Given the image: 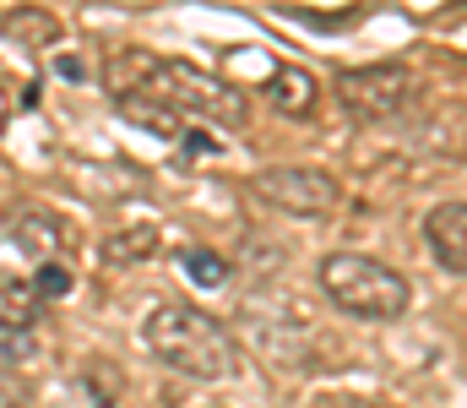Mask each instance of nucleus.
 <instances>
[{
	"label": "nucleus",
	"mask_w": 467,
	"mask_h": 408,
	"mask_svg": "<svg viewBox=\"0 0 467 408\" xmlns=\"http://www.w3.org/2000/svg\"><path fill=\"white\" fill-rule=\"evenodd\" d=\"M255 196L272 202L277 213H294V218H327L337 207V180L327 169H310V163H277V169L255 174Z\"/></svg>",
	"instance_id": "5"
},
{
	"label": "nucleus",
	"mask_w": 467,
	"mask_h": 408,
	"mask_svg": "<svg viewBox=\"0 0 467 408\" xmlns=\"http://www.w3.org/2000/svg\"><path fill=\"white\" fill-rule=\"evenodd\" d=\"M5 33H11V38H55V16H44V11H16V16H5Z\"/></svg>",
	"instance_id": "14"
},
{
	"label": "nucleus",
	"mask_w": 467,
	"mask_h": 408,
	"mask_svg": "<svg viewBox=\"0 0 467 408\" xmlns=\"http://www.w3.org/2000/svg\"><path fill=\"white\" fill-rule=\"evenodd\" d=\"M5 229H11V240H16L27 256H38V262H60V251H66V240H71L66 218L49 213V207H33V202H27V207H11Z\"/></svg>",
	"instance_id": "6"
},
{
	"label": "nucleus",
	"mask_w": 467,
	"mask_h": 408,
	"mask_svg": "<svg viewBox=\"0 0 467 408\" xmlns=\"http://www.w3.org/2000/svg\"><path fill=\"white\" fill-rule=\"evenodd\" d=\"M266 99H272V110H277V115L305 120V115H316L321 88H316V77H310L305 66H277V71L266 77Z\"/></svg>",
	"instance_id": "8"
},
{
	"label": "nucleus",
	"mask_w": 467,
	"mask_h": 408,
	"mask_svg": "<svg viewBox=\"0 0 467 408\" xmlns=\"http://www.w3.org/2000/svg\"><path fill=\"white\" fill-rule=\"evenodd\" d=\"M33 288H38V299H66L71 294V267L66 262H44L38 277H33Z\"/></svg>",
	"instance_id": "15"
},
{
	"label": "nucleus",
	"mask_w": 467,
	"mask_h": 408,
	"mask_svg": "<svg viewBox=\"0 0 467 408\" xmlns=\"http://www.w3.org/2000/svg\"><path fill=\"white\" fill-rule=\"evenodd\" d=\"M55 408H115V398H109V392H104V382L88 371V376H71V382L60 387Z\"/></svg>",
	"instance_id": "12"
},
{
	"label": "nucleus",
	"mask_w": 467,
	"mask_h": 408,
	"mask_svg": "<svg viewBox=\"0 0 467 408\" xmlns=\"http://www.w3.org/2000/svg\"><path fill=\"white\" fill-rule=\"evenodd\" d=\"M424 240H430V251L441 256V267L467 277V202H441V207L424 218Z\"/></svg>",
	"instance_id": "7"
},
{
	"label": "nucleus",
	"mask_w": 467,
	"mask_h": 408,
	"mask_svg": "<svg viewBox=\"0 0 467 408\" xmlns=\"http://www.w3.org/2000/svg\"><path fill=\"white\" fill-rule=\"evenodd\" d=\"M321 294L337 310L358 316V321H397L408 310V299H413V288H408L402 272H391L386 262H375L364 251H332V256H321Z\"/></svg>",
	"instance_id": "3"
},
{
	"label": "nucleus",
	"mask_w": 467,
	"mask_h": 408,
	"mask_svg": "<svg viewBox=\"0 0 467 408\" xmlns=\"http://www.w3.org/2000/svg\"><path fill=\"white\" fill-rule=\"evenodd\" d=\"M310 408H386V403H375V398H358V392H321Z\"/></svg>",
	"instance_id": "16"
},
{
	"label": "nucleus",
	"mask_w": 467,
	"mask_h": 408,
	"mask_svg": "<svg viewBox=\"0 0 467 408\" xmlns=\"http://www.w3.org/2000/svg\"><path fill=\"white\" fill-rule=\"evenodd\" d=\"M119 115L136 120V126H152L158 136H185V120H180V115H169L163 104H152V99H141V93H119Z\"/></svg>",
	"instance_id": "11"
},
{
	"label": "nucleus",
	"mask_w": 467,
	"mask_h": 408,
	"mask_svg": "<svg viewBox=\"0 0 467 408\" xmlns=\"http://www.w3.org/2000/svg\"><path fill=\"white\" fill-rule=\"evenodd\" d=\"M0 408H22V382L16 376H0Z\"/></svg>",
	"instance_id": "17"
},
{
	"label": "nucleus",
	"mask_w": 467,
	"mask_h": 408,
	"mask_svg": "<svg viewBox=\"0 0 467 408\" xmlns=\"http://www.w3.org/2000/svg\"><path fill=\"white\" fill-rule=\"evenodd\" d=\"M141 338H147V349L169 371H180L191 382H223L239 365V349H234L229 327L213 321L207 310H191V305H158L147 316Z\"/></svg>",
	"instance_id": "1"
},
{
	"label": "nucleus",
	"mask_w": 467,
	"mask_h": 408,
	"mask_svg": "<svg viewBox=\"0 0 467 408\" xmlns=\"http://www.w3.org/2000/svg\"><path fill=\"white\" fill-rule=\"evenodd\" d=\"M5 120H11V93L0 88V131H5Z\"/></svg>",
	"instance_id": "18"
},
{
	"label": "nucleus",
	"mask_w": 467,
	"mask_h": 408,
	"mask_svg": "<svg viewBox=\"0 0 467 408\" xmlns=\"http://www.w3.org/2000/svg\"><path fill=\"white\" fill-rule=\"evenodd\" d=\"M152 104H163L180 120H218V126H244V93L223 77L191 66V60H147L141 88H130Z\"/></svg>",
	"instance_id": "2"
},
{
	"label": "nucleus",
	"mask_w": 467,
	"mask_h": 408,
	"mask_svg": "<svg viewBox=\"0 0 467 408\" xmlns=\"http://www.w3.org/2000/svg\"><path fill=\"white\" fill-rule=\"evenodd\" d=\"M44 299L33 288V277H16L11 267H0V332H27L38 321Z\"/></svg>",
	"instance_id": "9"
},
{
	"label": "nucleus",
	"mask_w": 467,
	"mask_h": 408,
	"mask_svg": "<svg viewBox=\"0 0 467 408\" xmlns=\"http://www.w3.org/2000/svg\"><path fill=\"white\" fill-rule=\"evenodd\" d=\"M180 267L191 272L202 288H218V283L229 277V262H223L218 251H185V262H180Z\"/></svg>",
	"instance_id": "13"
},
{
	"label": "nucleus",
	"mask_w": 467,
	"mask_h": 408,
	"mask_svg": "<svg viewBox=\"0 0 467 408\" xmlns=\"http://www.w3.org/2000/svg\"><path fill=\"white\" fill-rule=\"evenodd\" d=\"M337 99L353 120H391L408 110L413 99V71L397 66V60H380V66H348L337 77Z\"/></svg>",
	"instance_id": "4"
},
{
	"label": "nucleus",
	"mask_w": 467,
	"mask_h": 408,
	"mask_svg": "<svg viewBox=\"0 0 467 408\" xmlns=\"http://www.w3.org/2000/svg\"><path fill=\"white\" fill-rule=\"evenodd\" d=\"M158 251V229L152 224H130V229H119L104 240V262H115V267H130V262H147Z\"/></svg>",
	"instance_id": "10"
}]
</instances>
